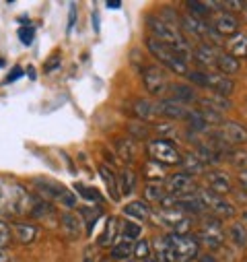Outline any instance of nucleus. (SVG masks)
I'll use <instances>...</instances> for the list:
<instances>
[{"instance_id": "nucleus-1", "label": "nucleus", "mask_w": 247, "mask_h": 262, "mask_svg": "<svg viewBox=\"0 0 247 262\" xmlns=\"http://www.w3.org/2000/svg\"><path fill=\"white\" fill-rule=\"evenodd\" d=\"M151 250L159 262H192L198 256L200 244L192 233H165L153 242Z\"/></svg>"}, {"instance_id": "nucleus-2", "label": "nucleus", "mask_w": 247, "mask_h": 262, "mask_svg": "<svg viewBox=\"0 0 247 262\" xmlns=\"http://www.w3.org/2000/svg\"><path fill=\"white\" fill-rule=\"evenodd\" d=\"M35 196L13 178H0V219L3 217H23L31 213Z\"/></svg>"}, {"instance_id": "nucleus-3", "label": "nucleus", "mask_w": 247, "mask_h": 262, "mask_svg": "<svg viewBox=\"0 0 247 262\" xmlns=\"http://www.w3.org/2000/svg\"><path fill=\"white\" fill-rule=\"evenodd\" d=\"M149 29L153 31V37L167 43L183 62H190L192 58V48H190V41L183 37V33L177 29V27H171L167 23H163L159 17H149Z\"/></svg>"}, {"instance_id": "nucleus-4", "label": "nucleus", "mask_w": 247, "mask_h": 262, "mask_svg": "<svg viewBox=\"0 0 247 262\" xmlns=\"http://www.w3.org/2000/svg\"><path fill=\"white\" fill-rule=\"evenodd\" d=\"M146 48H149V52L157 58V62H161L165 69H169L173 75H181V77H188V62H183L167 43H163V41H159V39H155L153 35H149L146 37Z\"/></svg>"}, {"instance_id": "nucleus-5", "label": "nucleus", "mask_w": 247, "mask_h": 262, "mask_svg": "<svg viewBox=\"0 0 247 262\" xmlns=\"http://www.w3.org/2000/svg\"><path fill=\"white\" fill-rule=\"evenodd\" d=\"M188 79H190V83L200 85V87H206V89H210V91H214L216 95H223V97H229L233 93V89H235V83L231 79H227L225 75H220V73H210V71L198 73V71H190L188 73Z\"/></svg>"}, {"instance_id": "nucleus-6", "label": "nucleus", "mask_w": 247, "mask_h": 262, "mask_svg": "<svg viewBox=\"0 0 247 262\" xmlns=\"http://www.w3.org/2000/svg\"><path fill=\"white\" fill-rule=\"evenodd\" d=\"M196 199L200 201L204 213L208 211V213H212L216 219H231V217H235V207H233L231 203H227L223 196L210 192L208 188H198V190H196Z\"/></svg>"}, {"instance_id": "nucleus-7", "label": "nucleus", "mask_w": 247, "mask_h": 262, "mask_svg": "<svg viewBox=\"0 0 247 262\" xmlns=\"http://www.w3.org/2000/svg\"><path fill=\"white\" fill-rule=\"evenodd\" d=\"M146 151H149L151 161H155V163H159L163 167H167V165H181V153L173 145V141L155 139V141L149 143Z\"/></svg>"}, {"instance_id": "nucleus-8", "label": "nucleus", "mask_w": 247, "mask_h": 262, "mask_svg": "<svg viewBox=\"0 0 247 262\" xmlns=\"http://www.w3.org/2000/svg\"><path fill=\"white\" fill-rule=\"evenodd\" d=\"M198 244L206 246L208 250H218L225 242V231H223V223L216 217H206L204 223L200 225L198 233H196Z\"/></svg>"}, {"instance_id": "nucleus-9", "label": "nucleus", "mask_w": 247, "mask_h": 262, "mask_svg": "<svg viewBox=\"0 0 247 262\" xmlns=\"http://www.w3.org/2000/svg\"><path fill=\"white\" fill-rule=\"evenodd\" d=\"M165 192L169 194V196H175V199H183V196H190V194H194L196 190H198V184H196V180L192 178V176H188V173H171V176H167L165 178Z\"/></svg>"}, {"instance_id": "nucleus-10", "label": "nucleus", "mask_w": 247, "mask_h": 262, "mask_svg": "<svg viewBox=\"0 0 247 262\" xmlns=\"http://www.w3.org/2000/svg\"><path fill=\"white\" fill-rule=\"evenodd\" d=\"M142 81L151 95H163L169 89V77L159 64H151V67L142 69Z\"/></svg>"}, {"instance_id": "nucleus-11", "label": "nucleus", "mask_w": 247, "mask_h": 262, "mask_svg": "<svg viewBox=\"0 0 247 262\" xmlns=\"http://www.w3.org/2000/svg\"><path fill=\"white\" fill-rule=\"evenodd\" d=\"M157 221L163 223L165 227H171V233H190V217L177 211V209H161L157 211Z\"/></svg>"}, {"instance_id": "nucleus-12", "label": "nucleus", "mask_w": 247, "mask_h": 262, "mask_svg": "<svg viewBox=\"0 0 247 262\" xmlns=\"http://www.w3.org/2000/svg\"><path fill=\"white\" fill-rule=\"evenodd\" d=\"M220 135L223 139L231 145V147H239V145H245L247 143V128L239 122H233V120H225L220 124Z\"/></svg>"}, {"instance_id": "nucleus-13", "label": "nucleus", "mask_w": 247, "mask_h": 262, "mask_svg": "<svg viewBox=\"0 0 247 262\" xmlns=\"http://www.w3.org/2000/svg\"><path fill=\"white\" fill-rule=\"evenodd\" d=\"M218 54H220V50H216V48H214L212 43H208V41H202V43H198V46L192 50V58L196 60V64H200L202 69L206 67V71L216 67Z\"/></svg>"}, {"instance_id": "nucleus-14", "label": "nucleus", "mask_w": 247, "mask_h": 262, "mask_svg": "<svg viewBox=\"0 0 247 262\" xmlns=\"http://www.w3.org/2000/svg\"><path fill=\"white\" fill-rule=\"evenodd\" d=\"M155 107H157V114H161V116H165L169 120H185V118H188V114H190L188 105H183V103H179V101H175L171 97L157 101Z\"/></svg>"}, {"instance_id": "nucleus-15", "label": "nucleus", "mask_w": 247, "mask_h": 262, "mask_svg": "<svg viewBox=\"0 0 247 262\" xmlns=\"http://www.w3.org/2000/svg\"><path fill=\"white\" fill-rule=\"evenodd\" d=\"M179 27H183L188 33H192V35H196V37H200V39H208V35H212V37H218L216 33H212V29L206 25V21H202V19H196V17H192V15H188L185 13L181 19H179Z\"/></svg>"}, {"instance_id": "nucleus-16", "label": "nucleus", "mask_w": 247, "mask_h": 262, "mask_svg": "<svg viewBox=\"0 0 247 262\" xmlns=\"http://www.w3.org/2000/svg\"><path fill=\"white\" fill-rule=\"evenodd\" d=\"M117 235H119V221L115 217H107L105 225H103V231L97 237V246L99 248H111L117 242Z\"/></svg>"}, {"instance_id": "nucleus-17", "label": "nucleus", "mask_w": 247, "mask_h": 262, "mask_svg": "<svg viewBox=\"0 0 247 262\" xmlns=\"http://www.w3.org/2000/svg\"><path fill=\"white\" fill-rule=\"evenodd\" d=\"M37 192L41 194V199H54V201H60L62 199V194H64V188H62L58 182L54 180H47V178H35L33 180Z\"/></svg>"}, {"instance_id": "nucleus-18", "label": "nucleus", "mask_w": 247, "mask_h": 262, "mask_svg": "<svg viewBox=\"0 0 247 262\" xmlns=\"http://www.w3.org/2000/svg\"><path fill=\"white\" fill-rule=\"evenodd\" d=\"M206 184H208V190L214 192V194H218V196L229 194L231 188H233L229 176L223 173V171H208L206 173Z\"/></svg>"}, {"instance_id": "nucleus-19", "label": "nucleus", "mask_w": 247, "mask_h": 262, "mask_svg": "<svg viewBox=\"0 0 247 262\" xmlns=\"http://www.w3.org/2000/svg\"><path fill=\"white\" fill-rule=\"evenodd\" d=\"M99 176H101V180H103V184H105V188H107V194H109V199L113 201V203H119V188H117V176H115V171L111 169V165H105V163H101L99 165Z\"/></svg>"}, {"instance_id": "nucleus-20", "label": "nucleus", "mask_w": 247, "mask_h": 262, "mask_svg": "<svg viewBox=\"0 0 247 262\" xmlns=\"http://www.w3.org/2000/svg\"><path fill=\"white\" fill-rule=\"evenodd\" d=\"M212 29H214L216 35H231L233 37L235 33H239V21L229 13H223L214 19Z\"/></svg>"}, {"instance_id": "nucleus-21", "label": "nucleus", "mask_w": 247, "mask_h": 262, "mask_svg": "<svg viewBox=\"0 0 247 262\" xmlns=\"http://www.w3.org/2000/svg\"><path fill=\"white\" fill-rule=\"evenodd\" d=\"M169 93H171V99L179 101V103H194L198 101V93L190 87V85H183V83H175V85H169Z\"/></svg>"}, {"instance_id": "nucleus-22", "label": "nucleus", "mask_w": 247, "mask_h": 262, "mask_svg": "<svg viewBox=\"0 0 247 262\" xmlns=\"http://www.w3.org/2000/svg\"><path fill=\"white\" fill-rule=\"evenodd\" d=\"M124 215H128L134 221H146V219H151L153 211H151L146 201H132L124 207Z\"/></svg>"}, {"instance_id": "nucleus-23", "label": "nucleus", "mask_w": 247, "mask_h": 262, "mask_svg": "<svg viewBox=\"0 0 247 262\" xmlns=\"http://www.w3.org/2000/svg\"><path fill=\"white\" fill-rule=\"evenodd\" d=\"M11 233H15L19 244H31L37 237V227L33 223H13L11 225Z\"/></svg>"}, {"instance_id": "nucleus-24", "label": "nucleus", "mask_w": 247, "mask_h": 262, "mask_svg": "<svg viewBox=\"0 0 247 262\" xmlns=\"http://www.w3.org/2000/svg\"><path fill=\"white\" fill-rule=\"evenodd\" d=\"M117 188H119V196H130L136 188V173L130 167H124L117 176Z\"/></svg>"}, {"instance_id": "nucleus-25", "label": "nucleus", "mask_w": 247, "mask_h": 262, "mask_svg": "<svg viewBox=\"0 0 247 262\" xmlns=\"http://www.w3.org/2000/svg\"><path fill=\"white\" fill-rule=\"evenodd\" d=\"M198 101L204 105V110H212V112H218V114H223V112L233 107L229 97H223V95H216V93L208 95V97H198Z\"/></svg>"}, {"instance_id": "nucleus-26", "label": "nucleus", "mask_w": 247, "mask_h": 262, "mask_svg": "<svg viewBox=\"0 0 247 262\" xmlns=\"http://www.w3.org/2000/svg\"><path fill=\"white\" fill-rule=\"evenodd\" d=\"M216 69H218V73L220 75H235V73H239V69H241V62L237 60V58H233L231 54H227V52H220L218 54V60H216Z\"/></svg>"}, {"instance_id": "nucleus-27", "label": "nucleus", "mask_w": 247, "mask_h": 262, "mask_svg": "<svg viewBox=\"0 0 247 262\" xmlns=\"http://www.w3.org/2000/svg\"><path fill=\"white\" fill-rule=\"evenodd\" d=\"M227 50H229L227 54H231V56L237 58V60L245 58V56H247V35H245V33H235V35L229 39Z\"/></svg>"}, {"instance_id": "nucleus-28", "label": "nucleus", "mask_w": 247, "mask_h": 262, "mask_svg": "<svg viewBox=\"0 0 247 262\" xmlns=\"http://www.w3.org/2000/svg\"><path fill=\"white\" fill-rule=\"evenodd\" d=\"M134 254V242L132 239H126V237H119L113 246H111V258L115 260H128L130 256Z\"/></svg>"}, {"instance_id": "nucleus-29", "label": "nucleus", "mask_w": 247, "mask_h": 262, "mask_svg": "<svg viewBox=\"0 0 247 262\" xmlns=\"http://www.w3.org/2000/svg\"><path fill=\"white\" fill-rule=\"evenodd\" d=\"M115 151L117 157L126 163H132L136 159V141H128V139H119L115 143Z\"/></svg>"}, {"instance_id": "nucleus-30", "label": "nucleus", "mask_w": 247, "mask_h": 262, "mask_svg": "<svg viewBox=\"0 0 247 262\" xmlns=\"http://www.w3.org/2000/svg\"><path fill=\"white\" fill-rule=\"evenodd\" d=\"M181 165H183V173H188V176H196V173H202L206 169V163L196 155V153H190V155H185L181 157Z\"/></svg>"}, {"instance_id": "nucleus-31", "label": "nucleus", "mask_w": 247, "mask_h": 262, "mask_svg": "<svg viewBox=\"0 0 247 262\" xmlns=\"http://www.w3.org/2000/svg\"><path fill=\"white\" fill-rule=\"evenodd\" d=\"M144 178L149 180V184H157V182L165 180L167 176H165L163 165H159V163H155V161H146V163H144Z\"/></svg>"}, {"instance_id": "nucleus-32", "label": "nucleus", "mask_w": 247, "mask_h": 262, "mask_svg": "<svg viewBox=\"0 0 247 262\" xmlns=\"http://www.w3.org/2000/svg\"><path fill=\"white\" fill-rule=\"evenodd\" d=\"M134 112H136V116H138L140 120H153V118L157 116V107H155V103L149 101V99L136 101V103H134Z\"/></svg>"}, {"instance_id": "nucleus-33", "label": "nucleus", "mask_w": 247, "mask_h": 262, "mask_svg": "<svg viewBox=\"0 0 247 262\" xmlns=\"http://www.w3.org/2000/svg\"><path fill=\"white\" fill-rule=\"evenodd\" d=\"M119 233H121V237H126V239H136V237H140V233H142V227L136 223V221H130V219H126V221H121L119 223Z\"/></svg>"}, {"instance_id": "nucleus-34", "label": "nucleus", "mask_w": 247, "mask_h": 262, "mask_svg": "<svg viewBox=\"0 0 247 262\" xmlns=\"http://www.w3.org/2000/svg\"><path fill=\"white\" fill-rule=\"evenodd\" d=\"M165 196H167V192L161 184H146V188H144V201L146 203H159L161 205V201Z\"/></svg>"}, {"instance_id": "nucleus-35", "label": "nucleus", "mask_w": 247, "mask_h": 262, "mask_svg": "<svg viewBox=\"0 0 247 262\" xmlns=\"http://www.w3.org/2000/svg\"><path fill=\"white\" fill-rule=\"evenodd\" d=\"M62 225H64V229L68 231L70 237H79L81 235V219L72 213H64L62 215Z\"/></svg>"}, {"instance_id": "nucleus-36", "label": "nucleus", "mask_w": 247, "mask_h": 262, "mask_svg": "<svg viewBox=\"0 0 247 262\" xmlns=\"http://www.w3.org/2000/svg\"><path fill=\"white\" fill-rule=\"evenodd\" d=\"M229 237H231V242H233L237 248H245V244H247V229H245V225H243V223L231 225Z\"/></svg>"}, {"instance_id": "nucleus-37", "label": "nucleus", "mask_w": 247, "mask_h": 262, "mask_svg": "<svg viewBox=\"0 0 247 262\" xmlns=\"http://www.w3.org/2000/svg\"><path fill=\"white\" fill-rule=\"evenodd\" d=\"M188 15H192V17H196V19H206L208 15H210V9H208V5L206 3H198V0H192V3H188Z\"/></svg>"}, {"instance_id": "nucleus-38", "label": "nucleus", "mask_w": 247, "mask_h": 262, "mask_svg": "<svg viewBox=\"0 0 247 262\" xmlns=\"http://www.w3.org/2000/svg\"><path fill=\"white\" fill-rule=\"evenodd\" d=\"M52 213V205L47 203V201H43V199H35V203H33V207H31V217H35V219H41V217H47Z\"/></svg>"}, {"instance_id": "nucleus-39", "label": "nucleus", "mask_w": 247, "mask_h": 262, "mask_svg": "<svg viewBox=\"0 0 247 262\" xmlns=\"http://www.w3.org/2000/svg\"><path fill=\"white\" fill-rule=\"evenodd\" d=\"M227 157L231 159V163H233L237 169H241V171H245V169H247V153H245L243 149L229 151V153H227Z\"/></svg>"}, {"instance_id": "nucleus-40", "label": "nucleus", "mask_w": 247, "mask_h": 262, "mask_svg": "<svg viewBox=\"0 0 247 262\" xmlns=\"http://www.w3.org/2000/svg\"><path fill=\"white\" fill-rule=\"evenodd\" d=\"M75 190L81 192L83 199H87V201H91V203H101V201H103V196L99 194V190L89 188V186H85V184H75Z\"/></svg>"}, {"instance_id": "nucleus-41", "label": "nucleus", "mask_w": 247, "mask_h": 262, "mask_svg": "<svg viewBox=\"0 0 247 262\" xmlns=\"http://www.w3.org/2000/svg\"><path fill=\"white\" fill-rule=\"evenodd\" d=\"M81 215L85 217V221H87V233L91 235V231H93V227H95V223H97V219L101 217V211L99 209H81Z\"/></svg>"}, {"instance_id": "nucleus-42", "label": "nucleus", "mask_w": 247, "mask_h": 262, "mask_svg": "<svg viewBox=\"0 0 247 262\" xmlns=\"http://www.w3.org/2000/svg\"><path fill=\"white\" fill-rule=\"evenodd\" d=\"M11 237H13L11 225H9L5 219H0V250H5V248L11 244Z\"/></svg>"}, {"instance_id": "nucleus-43", "label": "nucleus", "mask_w": 247, "mask_h": 262, "mask_svg": "<svg viewBox=\"0 0 247 262\" xmlns=\"http://www.w3.org/2000/svg\"><path fill=\"white\" fill-rule=\"evenodd\" d=\"M134 254H136V258H138V260H142V262H144V260H149V258H151V244H149V242H144V239H142V242H138V244L134 246Z\"/></svg>"}, {"instance_id": "nucleus-44", "label": "nucleus", "mask_w": 247, "mask_h": 262, "mask_svg": "<svg viewBox=\"0 0 247 262\" xmlns=\"http://www.w3.org/2000/svg\"><path fill=\"white\" fill-rule=\"evenodd\" d=\"M17 35H19V39H21L25 46H31V43H33V37H35V29H33L31 25H27V27H21Z\"/></svg>"}, {"instance_id": "nucleus-45", "label": "nucleus", "mask_w": 247, "mask_h": 262, "mask_svg": "<svg viewBox=\"0 0 247 262\" xmlns=\"http://www.w3.org/2000/svg\"><path fill=\"white\" fill-rule=\"evenodd\" d=\"M130 135H134V141H144L149 137V130L144 124H130Z\"/></svg>"}, {"instance_id": "nucleus-46", "label": "nucleus", "mask_w": 247, "mask_h": 262, "mask_svg": "<svg viewBox=\"0 0 247 262\" xmlns=\"http://www.w3.org/2000/svg\"><path fill=\"white\" fill-rule=\"evenodd\" d=\"M157 133H159V137H157V139H167V141H171L169 137H175V128H171L169 124H159Z\"/></svg>"}, {"instance_id": "nucleus-47", "label": "nucleus", "mask_w": 247, "mask_h": 262, "mask_svg": "<svg viewBox=\"0 0 247 262\" xmlns=\"http://www.w3.org/2000/svg\"><path fill=\"white\" fill-rule=\"evenodd\" d=\"M23 75H25V73H23V69H21V67H15V69H13L11 73H9V77H7L5 81H3V85H11V83L19 81V79H21Z\"/></svg>"}, {"instance_id": "nucleus-48", "label": "nucleus", "mask_w": 247, "mask_h": 262, "mask_svg": "<svg viewBox=\"0 0 247 262\" xmlns=\"http://www.w3.org/2000/svg\"><path fill=\"white\" fill-rule=\"evenodd\" d=\"M75 23H77V7H75V5H70V15H68V29H66V33H68V35L75 31Z\"/></svg>"}, {"instance_id": "nucleus-49", "label": "nucleus", "mask_w": 247, "mask_h": 262, "mask_svg": "<svg viewBox=\"0 0 247 262\" xmlns=\"http://www.w3.org/2000/svg\"><path fill=\"white\" fill-rule=\"evenodd\" d=\"M239 184H241V188H243V190L247 192V169L239 173Z\"/></svg>"}, {"instance_id": "nucleus-50", "label": "nucleus", "mask_w": 247, "mask_h": 262, "mask_svg": "<svg viewBox=\"0 0 247 262\" xmlns=\"http://www.w3.org/2000/svg\"><path fill=\"white\" fill-rule=\"evenodd\" d=\"M93 27H95V31L99 33V29H101V23H99V13H97V11H93Z\"/></svg>"}, {"instance_id": "nucleus-51", "label": "nucleus", "mask_w": 247, "mask_h": 262, "mask_svg": "<svg viewBox=\"0 0 247 262\" xmlns=\"http://www.w3.org/2000/svg\"><path fill=\"white\" fill-rule=\"evenodd\" d=\"M198 262H218L214 256H210V254H202L200 258H198Z\"/></svg>"}, {"instance_id": "nucleus-52", "label": "nucleus", "mask_w": 247, "mask_h": 262, "mask_svg": "<svg viewBox=\"0 0 247 262\" xmlns=\"http://www.w3.org/2000/svg\"><path fill=\"white\" fill-rule=\"evenodd\" d=\"M56 67H60V60L56 62V58H52V60H50V64H45V71L50 73V71H54Z\"/></svg>"}, {"instance_id": "nucleus-53", "label": "nucleus", "mask_w": 247, "mask_h": 262, "mask_svg": "<svg viewBox=\"0 0 247 262\" xmlns=\"http://www.w3.org/2000/svg\"><path fill=\"white\" fill-rule=\"evenodd\" d=\"M105 7H107V9H115V11H117V9H121V3H115V0H109V3H105Z\"/></svg>"}, {"instance_id": "nucleus-54", "label": "nucleus", "mask_w": 247, "mask_h": 262, "mask_svg": "<svg viewBox=\"0 0 247 262\" xmlns=\"http://www.w3.org/2000/svg\"><path fill=\"white\" fill-rule=\"evenodd\" d=\"M7 260V256H5V250H0V262H5Z\"/></svg>"}, {"instance_id": "nucleus-55", "label": "nucleus", "mask_w": 247, "mask_h": 262, "mask_svg": "<svg viewBox=\"0 0 247 262\" xmlns=\"http://www.w3.org/2000/svg\"><path fill=\"white\" fill-rule=\"evenodd\" d=\"M144 262H159V260H155V258H149V260H144Z\"/></svg>"}, {"instance_id": "nucleus-56", "label": "nucleus", "mask_w": 247, "mask_h": 262, "mask_svg": "<svg viewBox=\"0 0 247 262\" xmlns=\"http://www.w3.org/2000/svg\"><path fill=\"white\" fill-rule=\"evenodd\" d=\"M3 67H5V60H3V58H0V69H3Z\"/></svg>"}, {"instance_id": "nucleus-57", "label": "nucleus", "mask_w": 247, "mask_h": 262, "mask_svg": "<svg viewBox=\"0 0 247 262\" xmlns=\"http://www.w3.org/2000/svg\"><path fill=\"white\" fill-rule=\"evenodd\" d=\"M124 262H134V260H124Z\"/></svg>"}, {"instance_id": "nucleus-58", "label": "nucleus", "mask_w": 247, "mask_h": 262, "mask_svg": "<svg viewBox=\"0 0 247 262\" xmlns=\"http://www.w3.org/2000/svg\"><path fill=\"white\" fill-rule=\"evenodd\" d=\"M243 217H245V221H247V213H245V215H243Z\"/></svg>"}]
</instances>
